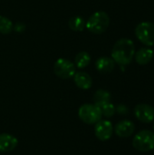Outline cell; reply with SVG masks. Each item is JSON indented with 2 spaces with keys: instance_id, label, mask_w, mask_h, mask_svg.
<instances>
[{
  "instance_id": "1",
  "label": "cell",
  "mask_w": 154,
  "mask_h": 155,
  "mask_svg": "<svg viewBox=\"0 0 154 155\" xmlns=\"http://www.w3.org/2000/svg\"><path fill=\"white\" fill-rule=\"evenodd\" d=\"M134 54L135 46L133 42L128 38H121L113 45L112 58L120 65H127L133 61Z\"/></svg>"
},
{
  "instance_id": "2",
  "label": "cell",
  "mask_w": 154,
  "mask_h": 155,
  "mask_svg": "<svg viewBox=\"0 0 154 155\" xmlns=\"http://www.w3.org/2000/svg\"><path fill=\"white\" fill-rule=\"evenodd\" d=\"M110 25V17L104 11L93 13L86 21L85 27L93 34L101 35L104 33Z\"/></svg>"
},
{
  "instance_id": "3",
  "label": "cell",
  "mask_w": 154,
  "mask_h": 155,
  "mask_svg": "<svg viewBox=\"0 0 154 155\" xmlns=\"http://www.w3.org/2000/svg\"><path fill=\"white\" fill-rule=\"evenodd\" d=\"M133 146L135 150L147 153L154 149V133L149 130L139 132L133 140Z\"/></svg>"
},
{
  "instance_id": "4",
  "label": "cell",
  "mask_w": 154,
  "mask_h": 155,
  "mask_svg": "<svg viewBox=\"0 0 154 155\" xmlns=\"http://www.w3.org/2000/svg\"><path fill=\"white\" fill-rule=\"evenodd\" d=\"M78 116L87 124H95L102 119V112L96 104H84L78 110Z\"/></svg>"
},
{
  "instance_id": "5",
  "label": "cell",
  "mask_w": 154,
  "mask_h": 155,
  "mask_svg": "<svg viewBox=\"0 0 154 155\" xmlns=\"http://www.w3.org/2000/svg\"><path fill=\"white\" fill-rule=\"evenodd\" d=\"M135 35L147 46L154 45V24L152 22H142L135 28Z\"/></svg>"
},
{
  "instance_id": "6",
  "label": "cell",
  "mask_w": 154,
  "mask_h": 155,
  "mask_svg": "<svg viewBox=\"0 0 154 155\" xmlns=\"http://www.w3.org/2000/svg\"><path fill=\"white\" fill-rule=\"evenodd\" d=\"M54 72L61 79H70L75 74V65L68 59L59 58L54 64Z\"/></svg>"
},
{
  "instance_id": "7",
  "label": "cell",
  "mask_w": 154,
  "mask_h": 155,
  "mask_svg": "<svg viewBox=\"0 0 154 155\" xmlns=\"http://www.w3.org/2000/svg\"><path fill=\"white\" fill-rule=\"evenodd\" d=\"M113 133V124L108 120H100L95 124L94 127V134L97 139L102 142L108 141Z\"/></svg>"
},
{
  "instance_id": "8",
  "label": "cell",
  "mask_w": 154,
  "mask_h": 155,
  "mask_svg": "<svg viewBox=\"0 0 154 155\" xmlns=\"http://www.w3.org/2000/svg\"><path fill=\"white\" fill-rule=\"evenodd\" d=\"M134 115L140 122L150 124L154 120V108L146 104H139L134 108Z\"/></svg>"
},
{
  "instance_id": "9",
  "label": "cell",
  "mask_w": 154,
  "mask_h": 155,
  "mask_svg": "<svg viewBox=\"0 0 154 155\" xmlns=\"http://www.w3.org/2000/svg\"><path fill=\"white\" fill-rule=\"evenodd\" d=\"M135 131V124L129 120H123L119 122L114 127V133L117 136L122 138L130 137Z\"/></svg>"
},
{
  "instance_id": "10",
  "label": "cell",
  "mask_w": 154,
  "mask_h": 155,
  "mask_svg": "<svg viewBox=\"0 0 154 155\" xmlns=\"http://www.w3.org/2000/svg\"><path fill=\"white\" fill-rule=\"evenodd\" d=\"M18 140L9 134H0V153H8L15 149Z\"/></svg>"
},
{
  "instance_id": "11",
  "label": "cell",
  "mask_w": 154,
  "mask_h": 155,
  "mask_svg": "<svg viewBox=\"0 0 154 155\" xmlns=\"http://www.w3.org/2000/svg\"><path fill=\"white\" fill-rule=\"evenodd\" d=\"M74 81L76 86L83 90H88L93 85L92 77L85 72H78L74 75Z\"/></svg>"
},
{
  "instance_id": "12",
  "label": "cell",
  "mask_w": 154,
  "mask_h": 155,
  "mask_svg": "<svg viewBox=\"0 0 154 155\" xmlns=\"http://www.w3.org/2000/svg\"><path fill=\"white\" fill-rule=\"evenodd\" d=\"M95 67L100 73H111L115 67V62L113 58H110L108 56H102L97 59L95 63Z\"/></svg>"
},
{
  "instance_id": "13",
  "label": "cell",
  "mask_w": 154,
  "mask_h": 155,
  "mask_svg": "<svg viewBox=\"0 0 154 155\" xmlns=\"http://www.w3.org/2000/svg\"><path fill=\"white\" fill-rule=\"evenodd\" d=\"M135 61L140 65H145L149 64L153 57V51L148 47H143L139 49L135 54Z\"/></svg>"
},
{
  "instance_id": "14",
  "label": "cell",
  "mask_w": 154,
  "mask_h": 155,
  "mask_svg": "<svg viewBox=\"0 0 154 155\" xmlns=\"http://www.w3.org/2000/svg\"><path fill=\"white\" fill-rule=\"evenodd\" d=\"M90 62H91L90 54L85 51H82L76 54L74 59V65H76L79 69H84L89 65Z\"/></svg>"
},
{
  "instance_id": "15",
  "label": "cell",
  "mask_w": 154,
  "mask_h": 155,
  "mask_svg": "<svg viewBox=\"0 0 154 155\" xmlns=\"http://www.w3.org/2000/svg\"><path fill=\"white\" fill-rule=\"evenodd\" d=\"M86 21L81 16H73L69 19L68 25L71 30L75 32H81L85 28Z\"/></svg>"
},
{
  "instance_id": "16",
  "label": "cell",
  "mask_w": 154,
  "mask_h": 155,
  "mask_svg": "<svg viewBox=\"0 0 154 155\" xmlns=\"http://www.w3.org/2000/svg\"><path fill=\"white\" fill-rule=\"evenodd\" d=\"M96 105L100 108V110H101V112H102V114H103V116L107 117V118L113 116L114 114H115V112H116L115 106H114L112 103H110V102L102 103V104H97Z\"/></svg>"
},
{
  "instance_id": "17",
  "label": "cell",
  "mask_w": 154,
  "mask_h": 155,
  "mask_svg": "<svg viewBox=\"0 0 154 155\" xmlns=\"http://www.w3.org/2000/svg\"><path fill=\"white\" fill-rule=\"evenodd\" d=\"M93 101L94 104H102V103H107L111 101V94L106 90H97L93 95Z\"/></svg>"
},
{
  "instance_id": "18",
  "label": "cell",
  "mask_w": 154,
  "mask_h": 155,
  "mask_svg": "<svg viewBox=\"0 0 154 155\" xmlns=\"http://www.w3.org/2000/svg\"><path fill=\"white\" fill-rule=\"evenodd\" d=\"M14 25L12 23V21L10 19H8L5 16L0 15V33L6 35L11 33V31L13 30Z\"/></svg>"
},
{
  "instance_id": "19",
  "label": "cell",
  "mask_w": 154,
  "mask_h": 155,
  "mask_svg": "<svg viewBox=\"0 0 154 155\" xmlns=\"http://www.w3.org/2000/svg\"><path fill=\"white\" fill-rule=\"evenodd\" d=\"M13 29H14V30H15L16 32L21 33V32L25 31V24H23L22 22H17V23L14 25Z\"/></svg>"
},
{
  "instance_id": "20",
  "label": "cell",
  "mask_w": 154,
  "mask_h": 155,
  "mask_svg": "<svg viewBox=\"0 0 154 155\" xmlns=\"http://www.w3.org/2000/svg\"><path fill=\"white\" fill-rule=\"evenodd\" d=\"M116 110H117V112H118L119 114H126L127 112H128L127 108H126L124 105H123V104H120V105L117 107Z\"/></svg>"
},
{
  "instance_id": "21",
  "label": "cell",
  "mask_w": 154,
  "mask_h": 155,
  "mask_svg": "<svg viewBox=\"0 0 154 155\" xmlns=\"http://www.w3.org/2000/svg\"><path fill=\"white\" fill-rule=\"evenodd\" d=\"M153 121H154V120H153ZM153 128H154V125H153Z\"/></svg>"
}]
</instances>
